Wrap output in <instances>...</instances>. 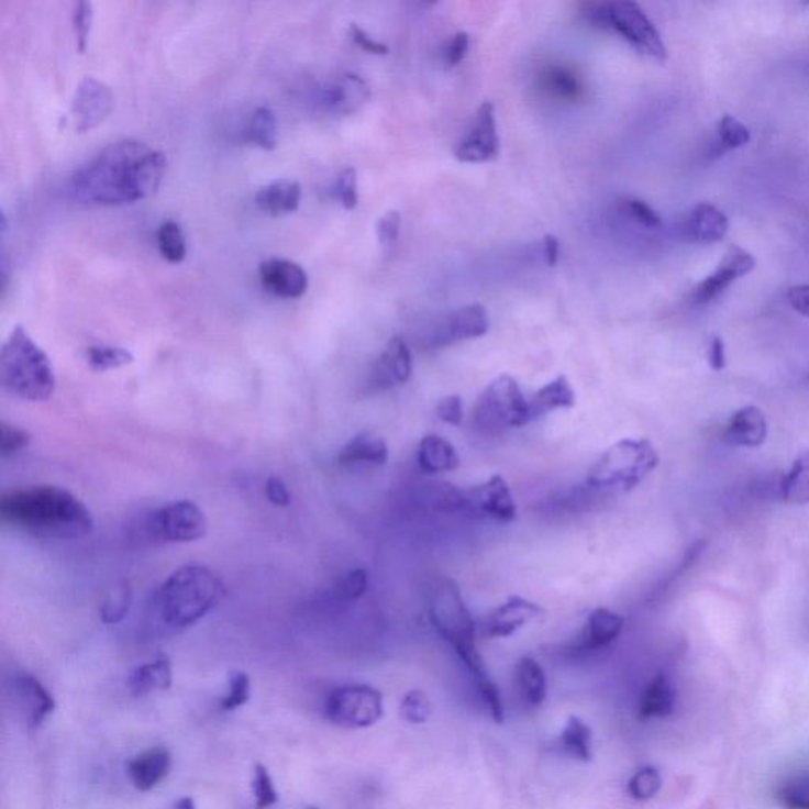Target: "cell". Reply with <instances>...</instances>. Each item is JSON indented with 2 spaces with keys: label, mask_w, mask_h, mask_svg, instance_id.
<instances>
[{
  "label": "cell",
  "mask_w": 809,
  "mask_h": 809,
  "mask_svg": "<svg viewBox=\"0 0 809 809\" xmlns=\"http://www.w3.org/2000/svg\"><path fill=\"white\" fill-rule=\"evenodd\" d=\"M168 158L138 140L108 144L76 169L68 191L81 204L121 206L155 193L164 179Z\"/></svg>",
  "instance_id": "1"
},
{
  "label": "cell",
  "mask_w": 809,
  "mask_h": 809,
  "mask_svg": "<svg viewBox=\"0 0 809 809\" xmlns=\"http://www.w3.org/2000/svg\"><path fill=\"white\" fill-rule=\"evenodd\" d=\"M0 518L13 529L46 540H79L93 530L88 506L57 486H24L0 497Z\"/></svg>",
  "instance_id": "2"
},
{
  "label": "cell",
  "mask_w": 809,
  "mask_h": 809,
  "mask_svg": "<svg viewBox=\"0 0 809 809\" xmlns=\"http://www.w3.org/2000/svg\"><path fill=\"white\" fill-rule=\"evenodd\" d=\"M225 594L222 579L204 565L175 570L155 595L158 619L171 630H186L204 619Z\"/></svg>",
  "instance_id": "3"
},
{
  "label": "cell",
  "mask_w": 809,
  "mask_h": 809,
  "mask_svg": "<svg viewBox=\"0 0 809 809\" xmlns=\"http://www.w3.org/2000/svg\"><path fill=\"white\" fill-rule=\"evenodd\" d=\"M429 616L433 628L447 642L473 675L476 685L492 680L476 646V623L461 588L453 579L436 580L429 599Z\"/></svg>",
  "instance_id": "4"
},
{
  "label": "cell",
  "mask_w": 809,
  "mask_h": 809,
  "mask_svg": "<svg viewBox=\"0 0 809 809\" xmlns=\"http://www.w3.org/2000/svg\"><path fill=\"white\" fill-rule=\"evenodd\" d=\"M0 381L7 391L27 402H46L56 391V375L48 354L23 326L14 328L3 343Z\"/></svg>",
  "instance_id": "5"
},
{
  "label": "cell",
  "mask_w": 809,
  "mask_h": 809,
  "mask_svg": "<svg viewBox=\"0 0 809 809\" xmlns=\"http://www.w3.org/2000/svg\"><path fill=\"white\" fill-rule=\"evenodd\" d=\"M660 465V454L646 439H623L607 447L588 469L587 483L599 490L631 492Z\"/></svg>",
  "instance_id": "6"
},
{
  "label": "cell",
  "mask_w": 809,
  "mask_h": 809,
  "mask_svg": "<svg viewBox=\"0 0 809 809\" xmlns=\"http://www.w3.org/2000/svg\"><path fill=\"white\" fill-rule=\"evenodd\" d=\"M581 16L594 27L619 35L650 59L657 63L667 60V48L660 31L639 3L631 0L587 3Z\"/></svg>",
  "instance_id": "7"
},
{
  "label": "cell",
  "mask_w": 809,
  "mask_h": 809,
  "mask_svg": "<svg viewBox=\"0 0 809 809\" xmlns=\"http://www.w3.org/2000/svg\"><path fill=\"white\" fill-rule=\"evenodd\" d=\"M473 421L484 432L520 429L533 421L530 403L511 375H500L479 394L473 407Z\"/></svg>",
  "instance_id": "8"
},
{
  "label": "cell",
  "mask_w": 809,
  "mask_h": 809,
  "mask_svg": "<svg viewBox=\"0 0 809 809\" xmlns=\"http://www.w3.org/2000/svg\"><path fill=\"white\" fill-rule=\"evenodd\" d=\"M208 530L209 522L204 511L190 500L162 506L144 520V533L154 543H195L202 540Z\"/></svg>",
  "instance_id": "9"
},
{
  "label": "cell",
  "mask_w": 809,
  "mask_h": 809,
  "mask_svg": "<svg viewBox=\"0 0 809 809\" xmlns=\"http://www.w3.org/2000/svg\"><path fill=\"white\" fill-rule=\"evenodd\" d=\"M383 695L374 686L335 688L324 703V718L342 729H366L381 720Z\"/></svg>",
  "instance_id": "10"
},
{
  "label": "cell",
  "mask_w": 809,
  "mask_h": 809,
  "mask_svg": "<svg viewBox=\"0 0 809 809\" xmlns=\"http://www.w3.org/2000/svg\"><path fill=\"white\" fill-rule=\"evenodd\" d=\"M451 500L458 508L478 518H489L498 522H512L518 518L514 495L500 475H495L486 483L469 487L467 490H455Z\"/></svg>",
  "instance_id": "11"
},
{
  "label": "cell",
  "mask_w": 809,
  "mask_h": 809,
  "mask_svg": "<svg viewBox=\"0 0 809 809\" xmlns=\"http://www.w3.org/2000/svg\"><path fill=\"white\" fill-rule=\"evenodd\" d=\"M500 154V136L495 122L494 104L484 101L467 135L458 141L454 155L464 164H486Z\"/></svg>",
  "instance_id": "12"
},
{
  "label": "cell",
  "mask_w": 809,
  "mask_h": 809,
  "mask_svg": "<svg viewBox=\"0 0 809 809\" xmlns=\"http://www.w3.org/2000/svg\"><path fill=\"white\" fill-rule=\"evenodd\" d=\"M114 110V93L110 86L93 76H85L76 86L71 100V118L78 133L96 129Z\"/></svg>",
  "instance_id": "13"
},
{
  "label": "cell",
  "mask_w": 809,
  "mask_h": 809,
  "mask_svg": "<svg viewBox=\"0 0 809 809\" xmlns=\"http://www.w3.org/2000/svg\"><path fill=\"white\" fill-rule=\"evenodd\" d=\"M370 99V89L359 75L343 74L324 82L313 93L318 110L331 115H348L359 111Z\"/></svg>",
  "instance_id": "14"
},
{
  "label": "cell",
  "mask_w": 809,
  "mask_h": 809,
  "mask_svg": "<svg viewBox=\"0 0 809 809\" xmlns=\"http://www.w3.org/2000/svg\"><path fill=\"white\" fill-rule=\"evenodd\" d=\"M756 258L739 245H731L724 258L710 276L703 278L692 291V301L708 303L720 298L739 278L753 273Z\"/></svg>",
  "instance_id": "15"
},
{
  "label": "cell",
  "mask_w": 809,
  "mask_h": 809,
  "mask_svg": "<svg viewBox=\"0 0 809 809\" xmlns=\"http://www.w3.org/2000/svg\"><path fill=\"white\" fill-rule=\"evenodd\" d=\"M413 374V357L402 337H392L379 354L368 377L372 391H385L404 385Z\"/></svg>",
  "instance_id": "16"
},
{
  "label": "cell",
  "mask_w": 809,
  "mask_h": 809,
  "mask_svg": "<svg viewBox=\"0 0 809 809\" xmlns=\"http://www.w3.org/2000/svg\"><path fill=\"white\" fill-rule=\"evenodd\" d=\"M543 607L522 596H509L508 599L484 617L483 634L489 639L511 638L530 621L543 616Z\"/></svg>",
  "instance_id": "17"
},
{
  "label": "cell",
  "mask_w": 809,
  "mask_h": 809,
  "mask_svg": "<svg viewBox=\"0 0 809 809\" xmlns=\"http://www.w3.org/2000/svg\"><path fill=\"white\" fill-rule=\"evenodd\" d=\"M489 328L490 320L487 310L480 303H472L444 318L436 326L433 343L436 346H444L451 343L473 341V339L486 335Z\"/></svg>",
  "instance_id": "18"
},
{
  "label": "cell",
  "mask_w": 809,
  "mask_h": 809,
  "mask_svg": "<svg viewBox=\"0 0 809 809\" xmlns=\"http://www.w3.org/2000/svg\"><path fill=\"white\" fill-rule=\"evenodd\" d=\"M258 273L263 287L277 298H301L309 288V276L306 269L291 259H266L259 265Z\"/></svg>",
  "instance_id": "19"
},
{
  "label": "cell",
  "mask_w": 809,
  "mask_h": 809,
  "mask_svg": "<svg viewBox=\"0 0 809 809\" xmlns=\"http://www.w3.org/2000/svg\"><path fill=\"white\" fill-rule=\"evenodd\" d=\"M729 233V219L710 202L695 206L683 222V236L700 245L717 244Z\"/></svg>",
  "instance_id": "20"
},
{
  "label": "cell",
  "mask_w": 809,
  "mask_h": 809,
  "mask_svg": "<svg viewBox=\"0 0 809 809\" xmlns=\"http://www.w3.org/2000/svg\"><path fill=\"white\" fill-rule=\"evenodd\" d=\"M13 692L29 729L40 728L56 708V700L48 689L32 675H18L13 680Z\"/></svg>",
  "instance_id": "21"
},
{
  "label": "cell",
  "mask_w": 809,
  "mask_h": 809,
  "mask_svg": "<svg viewBox=\"0 0 809 809\" xmlns=\"http://www.w3.org/2000/svg\"><path fill=\"white\" fill-rule=\"evenodd\" d=\"M724 435L725 440L733 446H762L768 435L767 418L762 413L761 408L747 404V407L740 408L732 414Z\"/></svg>",
  "instance_id": "22"
},
{
  "label": "cell",
  "mask_w": 809,
  "mask_h": 809,
  "mask_svg": "<svg viewBox=\"0 0 809 809\" xmlns=\"http://www.w3.org/2000/svg\"><path fill=\"white\" fill-rule=\"evenodd\" d=\"M337 461L343 467H383L389 461V446L374 433H357L342 447Z\"/></svg>",
  "instance_id": "23"
},
{
  "label": "cell",
  "mask_w": 809,
  "mask_h": 809,
  "mask_svg": "<svg viewBox=\"0 0 809 809\" xmlns=\"http://www.w3.org/2000/svg\"><path fill=\"white\" fill-rule=\"evenodd\" d=\"M623 627V617L606 607H598L588 616L577 649L585 650V652L605 649L619 639Z\"/></svg>",
  "instance_id": "24"
},
{
  "label": "cell",
  "mask_w": 809,
  "mask_h": 809,
  "mask_svg": "<svg viewBox=\"0 0 809 809\" xmlns=\"http://www.w3.org/2000/svg\"><path fill=\"white\" fill-rule=\"evenodd\" d=\"M126 768L133 786L141 793H147L164 782L171 768V756L164 747H154L133 757Z\"/></svg>",
  "instance_id": "25"
},
{
  "label": "cell",
  "mask_w": 809,
  "mask_h": 809,
  "mask_svg": "<svg viewBox=\"0 0 809 809\" xmlns=\"http://www.w3.org/2000/svg\"><path fill=\"white\" fill-rule=\"evenodd\" d=\"M677 703V689L666 674H657L645 686L639 700L638 714L641 720L667 718L674 713Z\"/></svg>",
  "instance_id": "26"
},
{
  "label": "cell",
  "mask_w": 809,
  "mask_h": 809,
  "mask_svg": "<svg viewBox=\"0 0 809 809\" xmlns=\"http://www.w3.org/2000/svg\"><path fill=\"white\" fill-rule=\"evenodd\" d=\"M302 190L296 180L280 179L262 187L255 195L259 211L277 217L291 214L299 208Z\"/></svg>",
  "instance_id": "27"
},
{
  "label": "cell",
  "mask_w": 809,
  "mask_h": 809,
  "mask_svg": "<svg viewBox=\"0 0 809 809\" xmlns=\"http://www.w3.org/2000/svg\"><path fill=\"white\" fill-rule=\"evenodd\" d=\"M418 464L422 472L429 475H440V473L454 472L461 467V458L453 443L447 442L443 436L430 433L419 443Z\"/></svg>",
  "instance_id": "28"
},
{
  "label": "cell",
  "mask_w": 809,
  "mask_h": 809,
  "mask_svg": "<svg viewBox=\"0 0 809 809\" xmlns=\"http://www.w3.org/2000/svg\"><path fill=\"white\" fill-rule=\"evenodd\" d=\"M531 419L543 418L555 410H569L576 404V392L565 375H559L543 386L529 399Z\"/></svg>",
  "instance_id": "29"
},
{
  "label": "cell",
  "mask_w": 809,
  "mask_h": 809,
  "mask_svg": "<svg viewBox=\"0 0 809 809\" xmlns=\"http://www.w3.org/2000/svg\"><path fill=\"white\" fill-rule=\"evenodd\" d=\"M173 685V666L168 656H160L152 663L136 667L130 674L129 688L135 697L147 696L154 691H166Z\"/></svg>",
  "instance_id": "30"
},
{
  "label": "cell",
  "mask_w": 809,
  "mask_h": 809,
  "mask_svg": "<svg viewBox=\"0 0 809 809\" xmlns=\"http://www.w3.org/2000/svg\"><path fill=\"white\" fill-rule=\"evenodd\" d=\"M520 692L531 707H541L547 695V681L543 667L533 657H522L516 666Z\"/></svg>",
  "instance_id": "31"
},
{
  "label": "cell",
  "mask_w": 809,
  "mask_h": 809,
  "mask_svg": "<svg viewBox=\"0 0 809 809\" xmlns=\"http://www.w3.org/2000/svg\"><path fill=\"white\" fill-rule=\"evenodd\" d=\"M563 753L581 762L594 758V735L591 729L580 718L570 717L559 735Z\"/></svg>",
  "instance_id": "32"
},
{
  "label": "cell",
  "mask_w": 809,
  "mask_h": 809,
  "mask_svg": "<svg viewBox=\"0 0 809 809\" xmlns=\"http://www.w3.org/2000/svg\"><path fill=\"white\" fill-rule=\"evenodd\" d=\"M783 500L789 505L809 503V451L794 461L782 484Z\"/></svg>",
  "instance_id": "33"
},
{
  "label": "cell",
  "mask_w": 809,
  "mask_h": 809,
  "mask_svg": "<svg viewBox=\"0 0 809 809\" xmlns=\"http://www.w3.org/2000/svg\"><path fill=\"white\" fill-rule=\"evenodd\" d=\"M245 136L251 143L265 151H274L277 146V118L269 107H258L252 113Z\"/></svg>",
  "instance_id": "34"
},
{
  "label": "cell",
  "mask_w": 809,
  "mask_h": 809,
  "mask_svg": "<svg viewBox=\"0 0 809 809\" xmlns=\"http://www.w3.org/2000/svg\"><path fill=\"white\" fill-rule=\"evenodd\" d=\"M158 252L166 262L179 265L186 259L187 244L182 226L175 220H166L157 230Z\"/></svg>",
  "instance_id": "35"
},
{
  "label": "cell",
  "mask_w": 809,
  "mask_h": 809,
  "mask_svg": "<svg viewBox=\"0 0 809 809\" xmlns=\"http://www.w3.org/2000/svg\"><path fill=\"white\" fill-rule=\"evenodd\" d=\"M86 361L93 372H108L130 366L135 357L121 346L93 345L86 350Z\"/></svg>",
  "instance_id": "36"
},
{
  "label": "cell",
  "mask_w": 809,
  "mask_h": 809,
  "mask_svg": "<svg viewBox=\"0 0 809 809\" xmlns=\"http://www.w3.org/2000/svg\"><path fill=\"white\" fill-rule=\"evenodd\" d=\"M130 606H132V588L129 581H122L100 606V619L107 624L121 623L129 613Z\"/></svg>",
  "instance_id": "37"
},
{
  "label": "cell",
  "mask_w": 809,
  "mask_h": 809,
  "mask_svg": "<svg viewBox=\"0 0 809 809\" xmlns=\"http://www.w3.org/2000/svg\"><path fill=\"white\" fill-rule=\"evenodd\" d=\"M778 800L786 809H809V772L786 779L779 786Z\"/></svg>",
  "instance_id": "38"
},
{
  "label": "cell",
  "mask_w": 809,
  "mask_h": 809,
  "mask_svg": "<svg viewBox=\"0 0 809 809\" xmlns=\"http://www.w3.org/2000/svg\"><path fill=\"white\" fill-rule=\"evenodd\" d=\"M545 89L563 100H577L581 96L579 78L568 68L552 67L544 75Z\"/></svg>",
  "instance_id": "39"
},
{
  "label": "cell",
  "mask_w": 809,
  "mask_h": 809,
  "mask_svg": "<svg viewBox=\"0 0 809 809\" xmlns=\"http://www.w3.org/2000/svg\"><path fill=\"white\" fill-rule=\"evenodd\" d=\"M661 786H663L661 773L655 767H642L628 782V794L634 800H652L660 793Z\"/></svg>",
  "instance_id": "40"
},
{
  "label": "cell",
  "mask_w": 809,
  "mask_h": 809,
  "mask_svg": "<svg viewBox=\"0 0 809 809\" xmlns=\"http://www.w3.org/2000/svg\"><path fill=\"white\" fill-rule=\"evenodd\" d=\"M619 209L621 214L628 217L638 225L649 228V230H655L663 223L655 209L646 204L645 201L638 200V198H624L623 201H620Z\"/></svg>",
  "instance_id": "41"
},
{
  "label": "cell",
  "mask_w": 809,
  "mask_h": 809,
  "mask_svg": "<svg viewBox=\"0 0 809 809\" xmlns=\"http://www.w3.org/2000/svg\"><path fill=\"white\" fill-rule=\"evenodd\" d=\"M718 140L725 149H740L750 143L751 132L739 119L733 115H724L718 124Z\"/></svg>",
  "instance_id": "42"
},
{
  "label": "cell",
  "mask_w": 809,
  "mask_h": 809,
  "mask_svg": "<svg viewBox=\"0 0 809 809\" xmlns=\"http://www.w3.org/2000/svg\"><path fill=\"white\" fill-rule=\"evenodd\" d=\"M400 714H402L404 721L411 722V724H424L432 714V703H430L428 695L419 691V689L407 692L402 703H400Z\"/></svg>",
  "instance_id": "43"
},
{
  "label": "cell",
  "mask_w": 809,
  "mask_h": 809,
  "mask_svg": "<svg viewBox=\"0 0 809 809\" xmlns=\"http://www.w3.org/2000/svg\"><path fill=\"white\" fill-rule=\"evenodd\" d=\"M252 789L256 800V809H267L277 804L278 794L265 765H255Z\"/></svg>",
  "instance_id": "44"
},
{
  "label": "cell",
  "mask_w": 809,
  "mask_h": 809,
  "mask_svg": "<svg viewBox=\"0 0 809 809\" xmlns=\"http://www.w3.org/2000/svg\"><path fill=\"white\" fill-rule=\"evenodd\" d=\"M71 23H74V32L76 38V48L79 53H85L88 48L90 29L93 23V5L86 0L76 2L74 13H71Z\"/></svg>",
  "instance_id": "45"
},
{
  "label": "cell",
  "mask_w": 809,
  "mask_h": 809,
  "mask_svg": "<svg viewBox=\"0 0 809 809\" xmlns=\"http://www.w3.org/2000/svg\"><path fill=\"white\" fill-rule=\"evenodd\" d=\"M251 697V678L245 672H234L230 678V691L222 699V710H236L248 702Z\"/></svg>",
  "instance_id": "46"
},
{
  "label": "cell",
  "mask_w": 809,
  "mask_h": 809,
  "mask_svg": "<svg viewBox=\"0 0 809 809\" xmlns=\"http://www.w3.org/2000/svg\"><path fill=\"white\" fill-rule=\"evenodd\" d=\"M32 442V435L27 430L16 428V425L2 422L0 425V453L2 457H10L25 450Z\"/></svg>",
  "instance_id": "47"
},
{
  "label": "cell",
  "mask_w": 809,
  "mask_h": 809,
  "mask_svg": "<svg viewBox=\"0 0 809 809\" xmlns=\"http://www.w3.org/2000/svg\"><path fill=\"white\" fill-rule=\"evenodd\" d=\"M337 594L345 601H354L366 594L368 588V573L364 568H356L343 574L337 581Z\"/></svg>",
  "instance_id": "48"
},
{
  "label": "cell",
  "mask_w": 809,
  "mask_h": 809,
  "mask_svg": "<svg viewBox=\"0 0 809 809\" xmlns=\"http://www.w3.org/2000/svg\"><path fill=\"white\" fill-rule=\"evenodd\" d=\"M334 195L343 208L352 209L356 208L357 201H359V195H357V173L354 168L343 169L335 180Z\"/></svg>",
  "instance_id": "49"
},
{
  "label": "cell",
  "mask_w": 809,
  "mask_h": 809,
  "mask_svg": "<svg viewBox=\"0 0 809 809\" xmlns=\"http://www.w3.org/2000/svg\"><path fill=\"white\" fill-rule=\"evenodd\" d=\"M400 223L402 217L397 211L386 212L377 222V236L379 244L385 248H391L399 240Z\"/></svg>",
  "instance_id": "50"
},
{
  "label": "cell",
  "mask_w": 809,
  "mask_h": 809,
  "mask_svg": "<svg viewBox=\"0 0 809 809\" xmlns=\"http://www.w3.org/2000/svg\"><path fill=\"white\" fill-rule=\"evenodd\" d=\"M436 417L442 419L443 422H446V424L458 428L462 421H464V402H462V397L454 394V396H447L440 400L439 404H436Z\"/></svg>",
  "instance_id": "51"
},
{
  "label": "cell",
  "mask_w": 809,
  "mask_h": 809,
  "mask_svg": "<svg viewBox=\"0 0 809 809\" xmlns=\"http://www.w3.org/2000/svg\"><path fill=\"white\" fill-rule=\"evenodd\" d=\"M469 37L465 32H458L453 38L447 42L446 48H444L443 57L446 67H457L465 56L468 54Z\"/></svg>",
  "instance_id": "52"
},
{
  "label": "cell",
  "mask_w": 809,
  "mask_h": 809,
  "mask_svg": "<svg viewBox=\"0 0 809 809\" xmlns=\"http://www.w3.org/2000/svg\"><path fill=\"white\" fill-rule=\"evenodd\" d=\"M348 35L350 38H352L353 42L356 43L357 46H359L361 49L366 51V53L368 54H375V56H385V54L389 53V46H386L385 43L377 42V40L372 38L370 35H368L367 32L364 31L363 27H361V25L350 24Z\"/></svg>",
  "instance_id": "53"
},
{
  "label": "cell",
  "mask_w": 809,
  "mask_h": 809,
  "mask_svg": "<svg viewBox=\"0 0 809 809\" xmlns=\"http://www.w3.org/2000/svg\"><path fill=\"white\" fill-rule=\"evenodd\" d=\"M265 492L267 500L274 506H278V508H288L291 505L290 490H288L284 479L278 478V476H270L266 480Z\"/></svg>",
  "instance_id": "54"
},
{
  "label": "cell",
  "mask_w": 809,
  "mask_h": 809,
  "mask_svg": "<svg viewBox=\"0 0 809 809\" xmlns=\"http://www.w3.org/2000/svg\"><path fill=\"white\" fill-rule=\"evenodd\" d=\"M786 298L796 312L809 318V285H796L789 288Z\"/></svg>",
  "instance_id": "55"
},
{
  "label": "cell",
  "mask_w": 809,
  "mask_h": 809,
  "mask_svg": "<svg viewBox=\"0 0 809 809\" xmlns=\"http://www.w3.org/2000/svg\"><path fill=\"white\" fill-rule=\"evenodd\" d=\"M708 364H710L711 370L721 372L724 370L725 364V345L724 341L720 335H713L708 343Z\"/></svg>",
  "instance_id": "56"
},
{
  "label": "cell",
  "mask_w": 809,
  "mask_h": 809,
  "mask_svg": "<svg viewBox=\"0 0 809 809\" xmlns=\"http://www.w3.org/2000/svg\"><path fill=\"white\" fill-rule=\"evenodd\" d=\"M543 258L547 266H555L559 258V244L558 240L552 234H547L543 241Z\"/></svg>",
  "instance_id": "57"
},
{
  "label": "cell",
  "mask_w": 809,
  "mask_h": 809,
  "mask_svg": "<svg viewBox=\"0 0 809 809\" xmlns=\"http://www.w3.org/2000/svg\"><path fill=\"white\" fill-rule=\"evenodd\" d=\"M173 809H197V805H195V800L191 797H184L180 798V800H177L175 804V807Z\"/></svg>",
  "instance_id": "58"
},
{
  "label": "cell",
  "mask_w": 809,
  "mask_h": 809,
  "mask_svg": "<svg viewBox=\"0 0 809 809\" xmlns=\"http://www.w3.org/2000/svg\"><path fill=\"white\" fill-rule=\"evenodd\" d=\"M309 809H317V808H309Z\"/></svg>",
  "instance_id": "59"
}]
</instances>
